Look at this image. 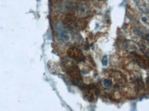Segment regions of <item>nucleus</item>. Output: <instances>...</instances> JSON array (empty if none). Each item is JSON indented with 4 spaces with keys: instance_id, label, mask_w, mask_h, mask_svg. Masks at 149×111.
<instances>
[{
    "instance_id": "nucleus-11",
    "label": "nucleus",
    "mask_w": 149,
    "mask_h": 111,
    "mask_svg": "<svg viewBox=\"0 0 149 111\" xmlns=\"http://www.w3.org/2000/svg\"><path fill=\"white\" fill-rule=\"evenodd\" d=\"M102 63L103 65H104V66H106L107 65V63H108V61H107V57L106 56H104L103 57L102 60Z\"/></svg>"
},
{
    "instance_id": "nucleus-2",
    "label": "nucleus",
    "mask_w": 149,
    "mask_h": 111,
    "mask_svg": "<svg viewBox=\"0 0 149 111\" xmlns=\"http://www.w3.org/2000/svg\"><path fill=\"white\" fill-rule=\"evenodd\" d=\"M67 71H68V75L70 76V78H71L72 82L74 84L77 85V84L81 83L82 81V78L81 72H80L79 69L77 66L74 65H71L68 67Z\"/></svg>"
},
{
    "instance_id": "nucleus-9",
    "label": "nucleus",
    "mask_w": 149,
    "mask_h": 111,
    "mask_svg": "<svg viewBox=\"0 0 149 111\" xmlns=\"http://www.w3.org/2000/svg\"><path fill=\"white\" fill-rule=\"evenodd\" d=\"M125 47L128 51H129L130 53L136 52V51L137 50V46L136 45V44L131 41H127L126 42Z\"/></svg>"
},
{
    "instance_id": "nucleus-12",
    "label": "nucleus",
    "mask_w": 149,
    "mask_h": 111,
    "mask_svg": "<svg viewBox=\"0 0 149 111\" xmlns=\"http://www.w3.org/2000/svg\"><path fill=\"white\" fill-rule=\"evenodd\" d=\"M142 20H143V21H144V22H146V18H145V17H143V18H142Z\"/></svg>"
},
{
    "instance_id": "nucleus-8",
    "label": "nucleus",
    "mask_w": 149,
    "mask_h": 111,
    "mask_svg": "<svg viewBox=\"0 0 149 111\" xmlns=\"http://www.w3.org/2000/svg\"><path fill=\"white\" fill-rule=\"evenodd\" d=\"M136 3L138 6L139 8L144 14L148 13V5L146 0H136Z\"/></svg>"
},
{
    "instance_id": "nucleus-4",
    "label": "nucleus",
    "mask_w": 149,
    "mask_h": 111,
    "mask_svg": "<svg viewBox=\"0 0 149 111\" xmlns=\"http://www.w3.org/2000/svg\"><path fill=\"white\" fill-rule=\"evenodd\" d=\"M68 55L70 58L73 59L76 62H81L85 60V56H84L83 53L82 52L81 49L77 48V47H70L68 50Z\"/></svg>"
},
{
    "instance_id": "nucleus-1",
    "label": "nucleus",
    "mask_w": 149,
    "mask_h": 111,
    "mask_svg": "<svg viewBox=\"0 0 149 111\" xmlns=\"http://www.w3.org/2000/svg\"><path fill=\"white\" fill-rule=\"evenodd\" d=\"M74 12L78 17L87 18L91 14V9L89 5L84 1H78L72 6Z\"/></svg>"
},
{
    "instance_id": "nucleus-10",
    "label": "nucleus",
    "mask_w": 149,
    "mask_h": 111,
    "mask_svg": "<svg viewBox=\"0 0 149 111\" xmlns=\"http://www.w3.org/2000/svg\"><path fill=\"white\" fill-rule=\"evenodd\" d=\"M102 84L104 87L109 88L112 85V80L111 79H109V78H107V79H104L103 80Z\"/></svg>"
},
{
    "instance_id": "nucleus-6",
    "label": "nucleus",
    "mask_w": 149,
    "mask_h": 111,
    "mask_svg": "<svg viewBox=\"0 0 149 111\" xmlns=\"http://www.w3.org/2000/svg\"><path fill=\"white\" fill-rule=\"evenodd\" d=\"M85 95L86 98L88 99L89 101H93L95 100V97L98 96V91L95 88H87V89H85Z\"/></svg>"
},
{
    "instance_id": "nucleus-3",
    "label": "nucleus",
    "mask_w": 149,
    "mask_h": 111,
    "mask_svg": "<svg viewBox=\"0 0 149 111\" xmlns=\"http://www.w3.org/2000/svg\"><path fill=\"white\" fill-rule=\"evenodd\" d=\"M80 21L75 15L68 14L65 17L64 24L67 28L72 30H76L80 27Z\"/></svg>"
},
{
    "instance_id": "nucleus-5",
    "label": "nucleus",
    "mask_w": 149,
    "mask_h": 111,
    "mask_svg": "<svg viewBox=\"0 0 149 111\" xmlns=\"http://www.w3.org/2000/svg\"><path fill=\"white\" fill-rule=\"evenodd\" d=\"M57 30V35L60 41H61L63 43H67L70 41V35H69L68 32L63 28L61 27H58L56 28Z\"/></svg>"
},
{
    "instance_id": "nucleus-7",
    "label": "nucleus",
    "mask_w": 149,
    "mask_h": 111,
    "mask_svg": "<svg viewBox=\"0 0 149 111\" xmlns=\"http://www.w3.org/2000/svg\"><path fill=\"white\" fill-rule=\"evenodd\" d=\"M131 53L133 56V57H134L135 62H136L141 67L144 69L148 68V62H147L146 59L143 58L142 56H139V54H137L136 52H133Z\"/></svg>"
}]
</instances>
